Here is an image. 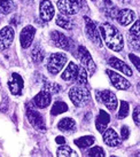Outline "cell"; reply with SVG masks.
Wrapping results in <instances>:
<instances>
[{"mask_svg":"<svg viewBox=\"0 0 140 157\" xmlns=\"http://www.w3.org/2000/svg\"><path fill=\"white\" fill-rule=\"evenodd\" d=\"M100 32L105 44L114 52H119L124 47V40L122 33L110 23H102L100 25Z\"/></svg>","mask_w":140,"mask_h":157,"instance_id":"6da1fadb","label":"cell"},{"mask_svg":"<svg viewBox=\"0 0 140 157\" xmlns=\"http://www.w3.org/2000/svg\"><path fill=\"white\" fill-rule=\"evenodd\" d=\"M69 98L76 107H84L91 99V94H90V91L86 88V86L76 85V86L70 88Z\"/></svg>","mask_w":140,"mask_h":157,"instance_id":"7a4b0ae2","label":"cell"},{"mask_svg":"<svg viewBox=\"0 0 140 157\" xmlns=\"http://www.w3.org/2000/svg\"><path fill=\"white\" fill-rule=\"evenodd\" d=\"M85 5L84 0H59L57 8L62 15H75L79 12V9Z\"/></svg>","mask_w":140,"mask_h":157,"instance_id":"3957f363","label":"cell"},{"mask_svg":"<svg viewBox=\"0 0 140 157\" xmlns=\"http://www.w3.org/2000/svg\"><path fill=\"white\" fill-rule=\"evenodd\" d=\"M68 61V57L64 53H53L47 59V70L49 74L56 75L62 70Z\"/></svg>","mask_w":140,"mask_h":157,"instance_id":"277c9868","label":"cell"},{"mask_svg":"<svg viewBox=\"0 0 140 157\" xmlns=\"http://www.w3.org/2000/svg\"><path fill=\"white\" fill-rule=\"evenodd\" d=\"M95 99L100 103H103V105L108 108L109 110L114 111L117 108L118 101L117 98L114 93L109 90H103V91H96L95 92Z\"/></svg>","mask_w":140,"mask_h":157,"instance_id":"5b68a950","label":"cell"},{"mask_svg":"<svg viewBox=\"0 0 140 157\" xmlns=\"http://www.w3.org/2000/svg\"><path fill=\"white\" fill-rule=\"evenodd\" d=\"M84 22H85V32L88 35V39L91 40L93 44H95L98 47H102V39H101L100 32L98 30L95 23L88 16L84 17Z\"/></svg>","mask_w":140,"mask_h":157,"instance_id":"8992f818","label":"cell"},{"mask_svg":"<svg viewBox=\"0 0 140 157\" xmlns=\"http://www.w3.org/2000/svg\"><path fill=\"white\" fill-rule=\"evenodd\" d=\"M77 54H78V57H79V60H80V62H82L83 67L86 69L88 75L92 76V75L95 72L96 66H95V63H94V61H93V59H92V56H91L90 52H88L84 46H79L78 49H77Z\"/></svg>","mask_w":140,"mask_h":157,"instance_id":"52a82bcc","label":"cell"},{"mask_svg":"<svg viewBox=\"0 0 140 157\" xmlns=\"http://www.w3.org/2000/svg\"><path fill=\"white\" fill-rule=\"evenodd\" d=\"M26 117L29 119V123L35 128L43 130V131L46 130V123H45L43 115H40V113H38L33 108H30L29 105H26Z\"/></svg>","mask_w":140,"mask_h":157,"instance_id":"ba28073f","label":"cell"},{"mask_svg":"<svg viewBox=\"0 0 140 157\" xmlns=\"http://www.w3.org/2000/svg\"><path fill=\"white\" fill-rule=\"evenodd\" d=\"M14 36H15V32L12 26H5L0 30V49L1 51L9 48V46L14 41Z\"/></svg>","mask_w":140,"mask_h":157,"instance_id":"9c48e42d","label":"cell"},{"mask_svg":"<svg viewBox=\"0 0 140 157\" xmlns=\"http://www.w3.org/2000/svg\"><path fill=\"white\" fill-rule=\"evenodd\" d=\"M107 75H108V77L110 78V82L113 84V86L116 87L117 90H122V91H125L127 88L130 87V82L125 79L123 76H121L119 74H116L115 71L113 70H107L106 71Z\"/></svg>","mask_w":140,"mask_h":157,"instance_id":"30bf717a","label":"cell"},{"mask_svg":"<svg viewBox=\"0 0 140 157\" xmlns=\"http://www.w3.org/2000/svg\"><path fill=\"white\" fill-rule=\"evenodd\" d=\"M23 86H24V82H23L22 77L16 72H13L10 78L8 79V87L10 93L13 95H21Z\"/></svg>","mask_w":140,"mask_h":157,"instance_id":"8fae6325","label":"cell"},{"mask_svg":"<svg viewBox=\"0 0 140 157\" xmlns=\"http://www.w3.org/2000/svg\"><path fill=\"white\" fill-rule=\"evenodd\" d=\"M36 35V29L32 25H26L23 28L21 33H20V43L22 48H29L33 41Z\"/></svg>","mask_w":140,"mask_h":157,"instance_id":"7c38bea8","label":"cell"},{"mask_svg":"<svg viewBox=\"0 0 140 157\" xmlns=\"http://www.w3.org/2000/svg\"><path fill=\"white\" fill-rule=\"evenodd\" d=\"M116 20L117 22L123 26L130 25L134 20H136V14L132 9L124 8L118 10L117 15H116Z\"/></svg>","mask_w":140,"mask_h":157,"instance_id":"4fadbf2b","label":"cell"},{"mask_svg":"<svg viewBox=\"0 0 140 157\" xmlns=\"http://www.w3.org/2000/svg\"><path fill=\"white\" fill-rule=\"evenodd\" d=\"M39 15L40 18L45 22H48L53 18V16H54V7H53L52 2L49 0H43L40 2Z\"/></svg>","mask_w":140,"mask_h":157,"instance_id":"5bb4252c","label":"cell"},{"mask_svg":"<svg viewBox=\"0 0 140 157\" xmlns=\"http://www.w3.org/2000/svg\"><path fill=\"white\" fill-rule=\"evenodd\" d=\"M51 39H52L53 44L56 47L62 48V49H69L70 48V41L66 36L62 32L59 31H52L51 32Z\"/></svg>","mask_w":140,"mask_h":157,"instance_id":"9a60e30c","label":"cell"},{"mask_svg":"<svg viewBox=\"0 0 140 157\" xmlns=\"http://www.w3.org/2000/svg\"><path fill=\"white\" fill-rule=\"evenodd\" d=\"M102 138H103V142L109 147H116L121 144V138L118 136L114 128H106Z\"/></svg>","mask_w":140,"mask_h":157,"instance_id":"2e32d148","label":"cell"},{"mask_svg":"<svg viewBox=\"0 0 140 157\" xmlns=\"http://www.w3.org/2000/svg\"><path fill=\"white\" fill-rule=\"evenodd\" d=\"M108 64L110 67H113L114 69H117L118 71H121L122 74L126 75V76H132V74H133L131 68L127 66L125 62L117 59V57H110L108 60Z\"/></svg>","mask_w":140,"mask_h":157,"instance_id":"e0dca14e","label":"cell"},{"mask_svg":"<svg viewBox=\"0 0 140 157\" xmlns=\"http://www.w3.org/2000/svg\"><path fill=\"white\" fill-rule=\"evenodd\" d=\"M51 100H52V96H51V93L47 91H41L39 92L37 95L33 98V103H35L38 108H40V109H43V108H46V107H48L49 105V103H51Z\"/></svg>","mask_w":140,"mask_h":157,"instance_id":"ac0fdd59","label":"cell"},{"mask_svg":"<svg viewBox=\"0 0 140 157\" xmlns=\"http://www.w3.org/2000/svg\"><path fill=\"white\" fill-rule=\"evenodd\" d=\"M78 70H79V66L75 64L74 62H70L69 64H68V67L66 68V70L63 71V74L61 75V78L63 80H67V82H72L77 77Z\"/></svg>","mask_w":140,"mask_h":157,"instance_id":"d6986e66","label":"cell"},{"mask_svg":"<svg viewBox=\"0 0 140 157\" xmlns=\"http://www.w3.org/2000/svg\"><path fill=\"white\" fill-rule=\"evenodd\" d=\"M110 122V116L108 113H106L105 110H100L99 115L95 119V126L98 128V131L100 133H103L105 130L107 128V124Z\"/></svg>","mask_w":140,"mask_h":157,"instance_id":"ffe728a7","label":"cell"},{"mask_svg":"<svg viewBox=\"0 0 140 157\" xmlns=\"http://www.w3.org/2000/svg\"><path fill=\"white\" fill-rule=\"evenodd\" d=\"M76 127V122L72 118L66 117L62 118L61 121L57 124V128L62 132H71L74 131V128Z\"/></svg>","mask_w":140,"mask_h":157,"instance_id":"44dd1931","label":"cell"},{"mask_svg":"<svg viewBox=\"0 0 140 157\" xmlns=\"http://www.w3.org/2000/svg\"><path fill=\"white\" fill-rule=\"evenodd\" d=\"M94 136L92 135H86V136H82V138H79V139H76L74 141V144L79 147L80 149H85L88 148V147H91L93 144H94Z\"/></svg>","mask_w":140,"mask_h":157,"instance_id":"7402d4cb","label":"cell"},{"mask_svg":"<svg viewBox=\"0 0 140 157\" xmlns=\"http://www.w3.org/2000/svg\"><path fill=\"white\" fill-rule=\"evenodd\" d=\"M14 8H15L14 0H0V14L7 15L12 13Z\"/></svg>","mask_w":140,"mask_h":157,"instance_id":"603a6c76","label":"cell"},{"mask_svg":"<svg viewBox=\"0 0 140 157\" xmlns=\"http://www.w3.org/2000/svg\"><path fill=\"white\" fill-rule=\"evenodd\" d=\"M67 110H68V105H67L66 102H63V101H56V102L53 105L51 113H52L53 116H57V115H60V113H66Z\"/></svg>","mask_w":140,"mask_h":157,"instance_id":"cb8c5ba5","label":"cell"},{"mask_svg":"<svg viewBox=\"0 0 140 157\" xmlns=\"http://www.w3.org/2000/svg\"><path fill=\"white\" fill-rule=\"evenodd\" d=\"M31 57H32V60H33L36 63L41 62L45 57L44 49L40 47L39 45H36L35 47H33V49H32V52H31Z\"/></svg>","mask_w":140,"mask_h":157,"instance_id":"d4e9b609","label":"cell"},{"mask_svg":"<svg viewBox=\"0 0 140 157\" xmlns=\"http://www.w3.org/2000/svg\"><path fill=\"white\" fill-rule=\"evenodd\" d=\"M75 80L77 82V85H82V86L88 85V71L84 67H79L78 74Z\"/></svg>","mask_w":140,"mask_h":157,"instance_id":"484cf974","label":"cell"},{"mask_svg":"<svg viewBox=\"0 0 140 157\" xmlns=\"http://www.w3.org/2000/svg\"><path fill=\"white\" fill-rule=\"evenodd\" d=\"M55 23L56 25H59L60 28H63V29H71L72 28V23L70 21L68 16H64V15H57L56 20H55Z\"/></svg>","mask_w":140,"mask_h":157,"instance_id":"4316f807","label":"cell"},{"mask_svg":"<svg viewBox=\"0 0 140 157\" xmlns=\"http://www.w3.org/2000/svg\"><path fill=\"white\" fill-rule=\"evenodd\" d=\"M129 103L126 101H121L119 103V110H118V117L119 118H125L129 115Z\"/></svg>","mask_w":140,"mask_h":157,"instance_id":"83f0119b","label":"cell"},{"mask_svg":"<svg viewBox=\"0 0 140 157\" xmlns=\"http://www.w3.org/2000/svg\"><path fill=\"white\" fill-rule=\"evenodd\" d=\"M56 155L57 156H62V157H66V156H71V155H74V150L70 148L69 146H66V144H63L62 147L56 150Z\"/></svg>","mask_w":140,"mask_h":157,"instance_id":"f1b7e54d","label":"cell"},{"mask_svg":"<svg viewBox=\"0 0 140 157\" xmlns=\"http://www.w3.org/2000/svg\"><path fill=\"white\" fill-rule=\"evenodd\" d=\"M88 156L103 157V156H106V153H105V150L101 148V147L96 146V147H92V148L88 150Z\"/></svg>","mask_w":140,"mask_h":157,"instance_id":"f546056e","label":"cell"},{"mask_svg":"<svg viewBox=\"0 0 140 157\" xmlns=\"http://www.w3.org/2000/svg\"><path fill=\"white\" fill-rule=\"evenodd\" d=\"M45 91L49 93H59L61 91V86L55 83H45Z\"/></svg>","mask_w":140,"mask_h":157,"instance_id":"4dcf8cb0","label":"cell"},{"mask_svg":"<svg viewBox=\"0 0 140 157\" xmlns=\"http://www.w3.org/2000/svg\"><path fill=\"white\" fill-rule=\"evenodd\" d=\"M130 35L136 37V38H139V21H136L134 25L130 29Z\"/></svg>","mask_w":140,"mask_h":157,"instance_id":"1f68e13d","label":"cell"},{"mask_svg":"<svg viewBox=\"0 0 140 157\" xmlns=\"http://www.w3.org/2000/svg\"><path fill=\"white\" fill-rule=\"evenodd\" d=\"M129 43L131 45V47L133 46V48L136 51H139V38H136V37L130 35V37H129Z\"/></svg>","mask_w":140,"mask_h":157,"instance_id":"d6a6232c","label":"cell"},{"mask_svg":"<svg viewBox=\"0 0 140 157\" xmlns=\"http://www.w3.org/2000/svg\"><path fill=\"white\" fill-rule=\"evenodd\" d=\"M130 135V128L126 126V125H123L121 127V136H122L123 140H126Z\"/></svg>","mask_w":140,"mask_h":157,"instance_id":"836d02e7","label":"cell"},{"mask_svg":"<svg viewBox=\"0 0 140 157\" xmlns=\"http://www.w3.org/2000/svg\"><path fill=\"white\" fill-rule=\"evenodd\" d=\"M129 57H130V61L132 62V63H133V64H134V67H136L137 68V70H138V71H139L140 70V62H139V57L137 56V55H134V54H130V55H129Z\"/></svg>","mask_w":140,"mask_h":157,"instance_id":"e575fe53","label":"cell"},{"mask_svg":"<svg viewBox=\"0 0 140 157\" xmlns=\"http://www.w3.org/2000/svg\"><path fill=\"white\" fill-rule=\"evenodd\" d=\"M118 10L119 9L117 8V7H113V8L109 9V12H108V16L111 18H116V15H117Z\"/></svg>","mask_w":140,"mask_h":157,"instance_id":"d590c367","label":"cell"},{"mask_svg":"<svg viewBox=\"0 0 140 157\" xmlns=\"http://www.w3.org/2000/svg\"><path fill=\"white\" fill-rule=\"evenodd\" d=\"M133 119H134V123L136 125H139V108L137 107L134 111H133Z\"/></svg>","mask_w":140,"mask_h":157,"instance_id":"8d00e7d4","label":"cell"},{"mask_svg":"<svg viewBox=\"0 0 140 157\" xmlns=\"http://www.w3.org/2000/svg\"><path fill=\"white\" fill-rule=\"evenodd\" d=\"M55 142L59 144H66V139H64L63 136H56V138H55Z\"/></svg>","mask_w":140,"mask_h":157,"instance_id":"74e56055","label":"cell"},{"mask_svg":"<svg viewBox=\"0 0 140 157\" xmlns=\"http://www.w3.org/2000/svg\"><path fill=\"white\" fill-rule=\"evenodd\" d=\"M121 2H123V4H129V2H131V0H119Z\"/></svg>","mask_w":140,"mask_h":157,"instance_id":"f35d334b","label":"cell"},{"mask_svg":"<svg viewBox=\"0 0 140 157\" xmlns=\"http://www.w3.org/2000/svg\"><path fill=\"white\" fill-rule=\"evenodd\" d=\"M24 1H25L26 4H32L33 2V0H24Z\"/></svg>","mask_w":140,"mask_h":157,"instance_id":"ab89813d","label":"cell"},{"mask_svg":"<svg viewBox=\"0 0 140 157\" xmlns=\"http://www.w3.org/2000/svg\"><path fill=\"white\" fill-rule=\"evenodd\" d=\"M105 1H106V4H108V5L111 4V1H110V0H105Z\"/></svg>","mask_w":140,"mask_h":157,"instance_id":"60d3db41","label":"cell"},{"mask_svg":"<svg viewBox=\"0 0 140 157\" xmlns=\"http://www.w3.org/2000/svg\"><path fill=\"white\" fill-rule=\"evenodd\" d=\"M92 1H95V0H92Z\"/></svg>","mask_w":140,"mask_h":157,"instance_id":"b9f144b4","label":"cell"}]
</instances>
